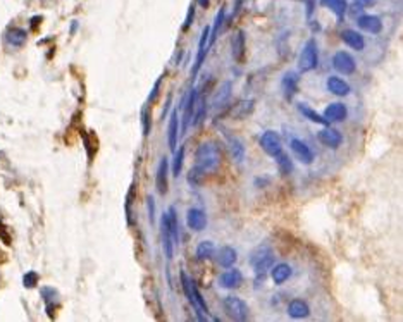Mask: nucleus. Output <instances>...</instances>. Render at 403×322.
<instances>
[{
    "instance_id": "obj_41",
    "label": "nucleus",
    "mask_w": 403,
    "mask_h": 322,
    "mask_svg": "<svg viewBox=\"0 0 403 322\" xmlns=\"http://www.w3.org/2000/svg\"><path fill=\"white\" fill-rule=\"evenodd\" d=\"M131 202H133V186H131V190L128 192L126 195V220L128 224H133V219H131Z\"/></svg>"
},
{
    "instance_id": "obj_22",
    "label": "nucleus",
    "mask_w": 403,
    "mask_h": 322,
    "mask_svg": "<svg viewBox=\"0 0 403 322\" xmlns=\"http://www.w3.org/2000/svg\"><path fill=\"white\" fill-rule=\"evenodd\" d=\"M288 316L292 319H305V317H308L310 316L308 304L305 300H302V298H294L288 305Z\"/></svg>"
},
{
    "instance_id": "obj_30",
    "label": "nucleus",
    "mask_w": 403,
    "mask_h": 322,
    "mask_svg": "<svg viewBox=\"0 0 403 322\" xmlns=\"http://www.w3.org/2000/svg\"><path fill=\"white\" fill-rule=\"evenodd\" d=\"M274 160H276L278 169H279V172H281V174H284V176H290V174L293 172L294 166H293L292 157H290L288 154L282 152V150L276 155V157H274Z\"/></svg>"
},
{
    "instance_id": "obj_23",
    "label": "nucleus",
    "mask_w": 403,
    "mask_h": 322,
    "mask_svg": "<svg viewBox=\"0 0 403 322\" xmlns=\"http://www.w3.org/2000/svg\"><path fill=\"white\" fill-rule=\"evenodd\" d=\"M292 274H293V269L288 264H278V266L270 267V278H272L274 284H282V282H286L292 278Z\"/></svg>"
},
{
    "instance_id": "obj_36",
    "label": "nucleus",
    "mask_w": 403,
    "mask_h": 322,
    "mask_svg": "<svg viewBox=\"0 0 403 322\" xmlns=\"http://www.w3.org/2000/svg\"><path fill=\"white\" fill-rule=\"evenodd\" d=\"M40 293H42V296H44V302L46 304V310H48V316L52 317V305L57 302V292L54 288H42L40 290Z\"/></svg>"
},
{
    "instance_id": "obj_32",
    "label": "nucleus",
    "mask_w": 403,
    "mask_h": 322,
    "mask_svg": "<svg viewBox=\"0 0 403 322\" xmlns=\"http://www.w3.org/2000/svg\"><path fill=\"white\" fill-rule=\"evenodd\" d=\"M168 224H169V232H170V238L174 242V246L180 243V222H178V216L174 207H169L168 210Z\"/></svg>"
},
{
    "instance_id": "obj_34",
    "label": "nucleus",
    "mask_w": 403,
    "mask_h": 322,
    "mask_svg": "<svg viewBox=\"0 0 403 322\" xmlns=\"http://www.w3.org/2000/svg\"><path fill=\"white\" fill-rule=\"evenodd\" d=\"M216 248H214V243L212 242H200L198 246H196V258L198 260H207V258H210L212 255H214Z\"/></svg>"
},
{
    "instance_id": "obj_47",
    "label": "nucleus",
    "mask_w": 403,
    "mask_h": 322,
    "mask_svg": "<svg viewBox=\"0 0 403 322\" xmlns=\"http://www.w3.org/2000/svg\"><path fill=\"white\" fill-rule=\"evenodd\" d=\"M170 102H172V95H169V96H168V100H166V106H164V110H162L160 119H164L166 116H168V110H169V107H170Z\"/></svg>"
},
{
    "instance_id": "obj_16",
    "label": "nucleus",
    "mask_w": 403,
    "mask_h": 322,
    "mask_svg": "<svg viewBox=\"0 0 403 322\" xmlns=\"http://www.w3.org/2000/svg\"><path fill=\"white\" fill-rule=\"evenodd\" d=\"M324 118L328 119L329 122H341L348 118V108L346 106H343V104H340V102L329 104L324 110Z\"/></svg>"
},
{
    "instance_id": "obj_40",
    "label": "nucleus",
    "mask_w": 403,
    "mask_h": 322,
    "mask_svg": "<svg viewBox=\"0 0 403 322\" xmlns=\"http://www.w3.org/2000/svg\"><path fill=\"white\" fill-rule=\"evenodd\" d=\"M142 128H143V136L146 138L150 134V130H152V119H150L148 108L146 107L142 108Z\"/></svg>"
},
{
    "instance_id": "obj_18",
    "label": "nucleus",
    "mask_w": 403,
    "mask_h": 322,
    "mask_svg": "<svg viewBox=\"0 0 403 322\" xmlns=\"http://www.w3.org/2000/svg\"><path fill=\"white\" fill-rule=\"evenodd\" d=\"M326 86H328V92H331L336 96H346L352 92L350 84L344 80H341L340 76H329L326 81Z\"/></svg>"
},
{
    "instance_id": "obj_17",
    "label": "nucleus",
    "mask_w": 403,
    "mask_h": 322,
    "mask_svg": "<svg viewBox=\"0 0 403 322\" xmlns=\"http://www.w3.org/2000/svg\"><path fill=\"white\" fill-rule=\"evenodd\" d=\"M160 230H162V248H164V254L166 258L170 260L174 255V242L170 238V232H169V224H168V212L162 216L160 219Z\"/></svg>"
},
{
    "instance_id": "obj_12",
    "label": "nucleus",
    "mask_w": 403,
    "mask_h": 322,
    "mask_svg": "<svg viewBox=\"0 0 403 322\" xmlns=\"http://www.w3.org/2000/svg\"><path fill=\"white\" fill-rule=\"evenodd\" d=\"M298 81H300V78H298V72H294V71H288L282 76L281 88H282V95H284V98L288 100V102L293 100V96L298 93Z\"/></svg>"
},
{
    "instance_id": "obj_26",
    "label": "nucleus",
    "mask_w": 403,
    "mask_h": 322,
    "mask_svg": "<svg viewBox=\"0 0 403 322\" xmlns=\"http://www.w3.org/2000/svg\"><path fill=\"white\" fill-rule=\"evenodd\" d=\"M228 146H230V154H231L232 160L243 162V158H245V146H243L242 140L236 136H228Z\"/></svg>"
},
{
    "instance_id": "obj_37",
    "label": "nucleus",
    "mask_w": 403,
    "mask_h": 322,
    "mask_svg": "<svg viewBox=\"0 0 403 322\" xmlns=\"http://www.w3.org/2000/svg\"><path fill=\"white\" fill-rule=\"evenodd\" d=\"M205 116H207V102H205V100H202V104L198 106V110L195 108V114H193V119H192V126L198 128L200 124L204 122Z\"/></svg>"
},
{
    "instance_id": "obj_46",
    "label": "nucleus",
    "mask_w": 403,
    "mask_h": 322,
    "mask_svg": "<svg viewBox=\"0 0 403 322\" xmlns=\"http://www.w3.org/2000/svg\"><path fill=\"white\" fill-rule=\"evenodd\" d=\"M354 4L360 9H366V7H372L376 4V0H354Z\"/></svg>"
},
{
    "instance_id": "obj_42",
    "label": "nucleus",
    "mask_w": 403,
    "mask_h": 322,
    "mask_svg": "<svg viewBox=\"0 0 403 322\" xmlns=\"http://www.w3.org/2000/svg\"><path fill=\"white\" fill-rule=\"evenodd\" d=\"M162 78L164 76H160L157 81H155V84L152 86V92H150V95H148V104H155V100L158 98V92H160V83H162Z\"/></svg>"
},
{
    "instance_id": "obj_1",
    "label": "nucleus",
    "mask_w": 403,
    "mask_h": 322,
    "mask_svg": "<svg viewBox=\"0 0 403 322\" xmlns=\"http://www.w3.org/2000/svg\"><path fill=\"white\" fill-rule=\"evenodd\" d=\"M220 164V148L216 142H205L195 152V168L202 172H216Z\"/></svg>"
},
{
    "instance_id": "obj_25",
    "label": "nucleus",
    "mask_w": 403,
    "mask_h": 322,
    "mask_svg": "<svg viewBox=\"0 0 403 322\" xmlns=\"http://www.w3.org/2000/svg\"><path fill=\"white\" fill-rule=\"evenodd\" d=\"M320 6H324L326 9L331 10V12L338 18L340 22L344 19V14H346V9H348L346 0H320Z\"/></svg>"
},
{
    "instance_id": "obj_13",
    "label": "nucleus",
    "mask_w": 403,
    "mask_h": 322,
    "mask_svg": "<svg viewBox=\"0 0 403 322\" xmlns=\"http://www.w3.org/2000/svg\"><path fill=\"white\" fill-rule=\"evenodd\" d=\"M243 282V274L242 270L234 269V267H228V270H224L219 276V284L222 288L232 290V288H240Z\"/></svg>"
},
{
    "instance_id": "obj_6",
    "label": "nucleus",
    "mask_w": 403,
    "mask_h": 322,
    "mask_svg": "<svg viewBox=\"0 0 403 322\" xmlns=\"http://www.w3.org/2000/svg\"><path fill=\"white\" fill-rule=\"evenodd\" d=\"M332 68L343 76H350L356 71L355 59L348 52H344V50H340V52L334 54V57H332Z\"/></svg>"
},
{
    "instance_id": "obj_48",
    "label": "nucleus",
    "mask_w": 403,
    "mask_h": 322,
    "mask_svg": "<svg viewBox=\"0 0 403 322\" xmlns=\"http://www.w3.org/2000/svg\"><path fill=\"white\" fill-rule=\"evenodd\" d=\"M202 7H208V0H198Z\"/></svg>"
},
{
    "instance_id": "obj_4",
    "label": "nucleus",
    "mask_w": 403,
    "mask_h": 322,
    "mask_svg": "<svg viewBox=\"0 0 403 322\" xmlns=\"http://www.w3.org/2000/svg\"><path fill=\"white\" fill-rule=\"evenodd\" d=\"M224 310L232 320H246L248 319V305L240 296H226L222 302Z\"/></svg>"
},
{
    "instance_id": "obj_5",
    "label": "nucleus",
    "mask_w": 403,
    "mask_h": 322,
    "mask_svg": "<svg viewBox=\"0 0 403 322\" xmlns=\"http://www.w3.org/2000/svg\"><path fill=\"white\" fill-rule=\"evenodd\" d=\"M196 100H198V90L196 88H192L188 92V96L183 100V128H181V136H184L186 131H188L190 124H192L193 114H195V108H196Z\"/></svg>"
},
{
    "instance_id": "obj_14",
    "label": "nucleus",
    "mask_w": 403,
    "mask_h": 322,
    "mask_svg": "<svg viewBox=\"0 0 403 322\" xmlns=\"http://www.w3.org/2000/svg\"><path fill=\"white\" fill-rule=\"evenodd\" d=\"M186 224L193 231H204L205 226H207V216H205L204 210L193 207L186 212Z\"/></svg>"
},
{
    "instance_id": "obj_33",
    "label": "nucleus",
    "mask_w": 403,
    "mask_h": 322,
    "mask_svg": "<svg viewBox=\"0 0 403 322\" xmlns=\"http://www.w3.org/2000/svg\"><path fill=\"white\" fill-rule=\"evenodd\" d=\"M274 266V255L272 254H269V255H266L264 258H260L257 264H254V270H255V274L257 276H260V279L266 276V272L267 270H270V267Z\"/></svg>"
},
{
    "instance_id": "obj_38",
    "label": "nucleus",
    "mask_w": 403,
    "mask_h": 322,
    "mask_svg": "<svg viewBox=\"0 0 403 322\" xmlns=\"http://www.w3.org/2000/svg\"><path fill=\"white\" fill-rule=\"evenodd\" d=\"M204 180H205V172H202L198 168L193 166L188 172V183L192 186H200L202 183H204Z\"/></svg>"
},
{
    "instance_id": "obj_2",
    "label": "nucleus",
    "mask_w": 403,
    "mask_h": 322,
    "mask_svg": "<svg viewBox=\"0 0 403 322\" xmlns=\"http://www.w3.org/2000/svg\"><path fill=\"white\" fill-rule=\"evenodd\" d=\"M180 278H181V286H183V292L186 294V298H188V302L192 304V307L195 308L198 319L205 320L208 316V307H207V304H205L202 293L198 292V288H196V284L193 282L192 278H188V274H186L184 270L180 272Z\"/></svg>"
},
{
    "instance_id": "obj_19",
    "label": "nucleus",
    "mask_w": 403,
    "mask_h": 322,
    "mask_svg": "<svg viewBox=\"0 0 403 322\" xmlns=\"http://www.w3.org/2000/svg\"><path fill=\"white\" fill-rule=\"evenodd\" d=\"M216 260L220 267L228 269V267H232L238 260V254L232 246H220L216 254Z\"/></svg>"
},
{
    "instance_id": "obj_29",
    "label": "nucleus",
    "mask_w": 403,
    "mask_h": 322,
    "mask_svg": "<svg viewBox=\"0 0 403 322\" xmlns=\"http://www.w3.org/2000/svg\"><path fill=\"white\" fill-rule=\"evenodd\" d=\"M224 18H226V7H220L219 12L216 14V19H214V24H212V28H210V33H208V48L214 45V42L217 40V36H219V30H220V26H222V22H224Z\"/></svg>"
},
{
    "instance_id": "obj_20",
    "label": "nucleus",
    "mask_w": 403,
    "mask_h": 322,
    "mask_svg": "<svg viewBox=\"0 0 403 322\" xmlns=\"http://www.w3.org/2000/svg\"><path fill=\"white\" fill-rule=\"evenodd\" d=\"M178 136H180V116H178V110L174 108V110L170 112L169 128H168V143L172 152L178 146Z\"/></svg>"
},
{
    "instance_id": "obj_9",
    "label": "nucleus",
    "mask_w": 403,
    "mask_h": 322,
    "mask_svg": "<svg viewBox=\"0 0 403 322\" xmlns=\"http://www.w3.org/2000/svg\"><path fill=\"white\" fill-rule=\"evenodd\" d=\"M317 140H319L320 143H322L324 146H328V148H338L341 145V142H343V136H341V133L338 130H334V128H329L326 126L324 130H320L319 133H317Z\"/></svg>"
},
{
    "instance_id": "obj_45",
    "label": "nucleus",
    "mask_w": 403,
    "mask_h": 322,
    "mask_svg": "<svg viewBox=\"0 0 403 322\" xmlns=\"http://www.w3.org/2000/svg\"><path fill=\"white\" fill-rule=\"evenodd\" d=\"M38 281V276L34 272H28L24 276V286H28V288H33L34 284H36Z\"/></svg>"
},
{
    "instance_id": "obj_21",
    "label": "nucleus",
    "mask_w": 403,
    "mask_h": 322,
    "mask_svg": "<svg viewBox=\"0 0 403 322\" xmlns=\"http://www.w3.org/2000/svg\"><path fill=\"white\" fill-rule=\"evenodd\" d=\"M341 40L350 46V48L356 50V52H362V50L366 48V40H364L362 34L355 30H344L343 33H341Z\"/></svg>"
},
{
    "instance_id": "obj_28",
    "label": "nucleus",
    "mask_w": 403,
    "mask_h": 322,
    "mask_svg": "<svg viewBox=\"0 0 403 322\" xmlns=\"http://www.w3.org/2000/svg\"><path fill=\"white\" fill-rule=\"evenodd\" d=\"M254 106H255V100L248 98V100H240L236 106H232L231 108V116L236 119H243L245 116L252 114V110H254Z\"/></svg>"
},
{
    "instance_id": "obj_7",
    "label": "nucleus",
    "mask_w": 403,
    "mask_h": 322,
    "mask_svg": "<svg viewBox=\"0 0 403 322\" xmlns=\"http://www.w3.org/2000/svg\"><path fill=\"white\" fill-rule=\"evenodd\" d=\"M260 146H262L264 152H266L267 155H270V157H276V155L282 150L281 138H279V134L276 133V131H266V133H262Z\"/></svg>"
},
{
    "instance_id": "obj_43",
    "label": "nucleus",
    "mask_w": 403,
    "mask_h": 322,
    "mask_svg": "<svg viewBox=\"0 0 403 322\" xmlns=\"http://www.w3.org/2000/svg\"><path fill=\"white\" fill-rule=\"evenodd\" d=\"M193 18H195V4H192L190 6V9H188V16H186V19H184V24H183V31H186L192 26V22H193Z\"/></svg>"
},
{
    "instance_id": "obj_27",
    "label": "nucleus",
    "mask_w": 403,
    "mask_h": 322,
    "mask_svg": "<svg viewBox=\"0 0 403 322\" xmlns=\"http://www.w3.org/2000/svg\"><path fill=\"white\" fill-rule=\"evenodd\" d=\"M231 88H232L231 81H226V83H222V86L217 90V93L214 95V98H212V106H214L216 108L226 106V102L230 100V96H231Z\"/></svg>"
},
{
    "instance_id": "obj_31",
    "label": "nucleus",
    "mask_w": 403,
    "mask_h": 322,
    "mask_svg": "<svg viewBox=\"0 0 403 322\" xmlns=\"http://www.w3.org/2000/svg\"><path fill=\"white\" fill-rule=\"evenodd\" d=\"M298 110H300L302 116H305V118L308 119V121L316 122V124H320V126H329V121L324 118V116L317 114L316 110H312L307 104H298Z\"/></svg>"
},
{
    "instance_id": "obj_3",
    "label": "nucleus",
    "mask_w": 403,
    "mask_h": 322,
    "mask_svg": "<svg viewBox=\"0 0 403 322\" xmlns=\"http://www.w3.org/2000/svg\"><path fill=\"white\" fill-rule=\"evenodd\" d=\"M319 64V52H317V44L314 38H310L307 44L302 48V54L298 57V71L300 72H310L317 68Z\"/></svg>"
},
{
    "instance_id": "obj_39",
    "label": "nucleus",
    "mask_w": 403,
    "mask_h": 322,
    "mask_svg": "<svg viewBox=\"0 0 403 322\" xmlns=\"http://www.w3.org/2000/svg\"><path fill=\"white\" fill-rule=\"evenodd\" d=\"M270 254V248L269 246H266V245H262V246H257L254 252L250 254V264L254 266V264H257L260 258H264L266 255H269Z\"/></svg>"
},
{
    "instance_id": "obj_11",
    "label": "nucleus",
    "mask_w": 403,
    "mask_h": 322,
    "mask_svg": "<svg viewBox=\"0 0 403 322\" xmlns=\"http://www.w3.org/2000/svg\"><path fill=\"white\" fill-rule=\"evenodd\" d=\"M246 52V44H245V31L238 30L236 34L231 38V57L234 62H243Z\"/></svg>"
},
{
    "instance_id": "obj_44",
    "label": "nucleus",
    "mask_w": 403,
    "mask_h": 322,
    "mask_svg": "<svg viewBox=\"0 0 403 322\" xmlns=\"http://www.w3.org/2000/svg\"><path fill=\"white\" fill-rule=\"evenodd\" d=\"M146 205H148V219L150 222H154L155 220V200L152 195L146 196Z\"/></svg>"
},
{
    "instance_id": "obj_15",
    "label": "nucleus",
    "mask_w": 403,
    "mask_h": 322,
    "mask_svg": "<svg viewBox=\"0 0 403 322\" xmlns=\"http://www.w3.org/2000/svg\"><path fill=\"white\" fill-rule=\"evenodd\" d=\"M168 174H169V160L166 157L160 158L157 168V176H155V186L160 195L168 193Z\"/></svg>"
},
{
    "instance_id": "obj_35",
    "label": "nucleus",
    "mask_w": 403,
    "mask_h": 322,
    "mask_svg": "<svg viewBox=\"0 0 403 322\" xmlns=\"http://www.w3.org/2000/svg\"><path fill=\"white\" fill-rule=\"evenodd\" d=\"M183 160H184V146L181 145L178 150H174V160H172V176L178 178L183 169Z\"/></svg>"
},
{
    "instance_id": "obj_8",
    "label": "nucleus",
    "mask_w": 403,
    "mask_h": 322,
    "mask_svg": "<svg viewBox=\"0 0 403 322\" xmlns=\"http://www.w3.org/2000/svg\"><path fill=\"white\" fill-rule=\"evenodd\" d=\"M290 148H292V152L294 154V157L298 158V160L302 162V164L308 166L314 162V152L312 148L307 145L305 142H302L300 138H292V142H290Z\"/></svg>"
},
{
    "instance_id": "obj_24",
    "label": "nucleus",
    "mask_w": 403,
    "mask_h": 322,
    "mask_svg": "<svg viewBox=\"0 0 403 322\" xmlns=\"http://www.w3.org/2000/svg\"><path fill=\"white\" fill-rule=\"evenodd\" d=\"M26 38H28V33L22 28H10L6 33V44L12 48H19L26 44Z\"/></svg>"
},
{
    "instance_id": "obj_10",
    "label": "nucleus",
    "mask_w": 403,
    "mask_h": 322,
    "mask_svg": "<svg viewBox=\"0 0 403 322\" xmlns=\"http://www.w3.org/2000/svg\"><path fill=\"white\" fill-rule=\"evenodd\" d=\"M356 24H358L360 30L367 31V33L370 34H379L382 30V21L379 16H374V14H362L358 16V19H356Z\"/></svg>"
}]
</instances>
